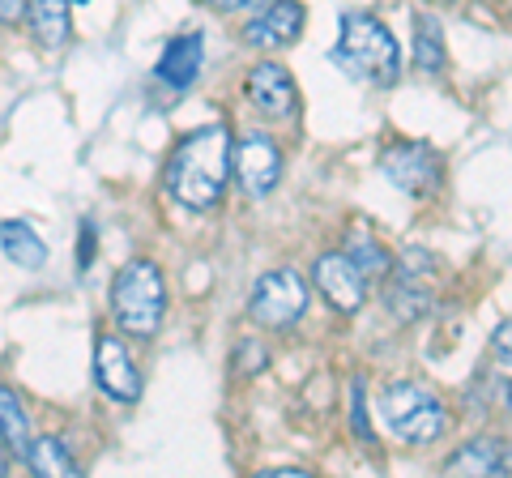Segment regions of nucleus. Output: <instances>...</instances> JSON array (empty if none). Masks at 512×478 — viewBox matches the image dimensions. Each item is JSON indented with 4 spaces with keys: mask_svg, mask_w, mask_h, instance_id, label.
I'll use <instances>...</instances> for the list:
<instances>
[{
    "mask_svg": "<svg viewBox=\"0 0 512 478\" xmlns=\"http://www.w3.org/2000/svg\"><path fill=\"white\" fill-rule=\"evenodd\" d=\"M227 175H231V133L222 124L188 133L167 167L171 193L184 210H210V205H218Z\"/></svg>",
    "mask_w": 512,
    "mask_h": 478,
    "instance_id": "nucleus-1",
    "label": "nucleus"
},
{
    "mask_svg": "<svg viewBox=\"0 0 512 478\" xmlns=\"http://www.w3.org/2000/svg\"><path fill=\"white\" fill-rule=\"evenodd\" d=\"M333 65H342L346 77L372 86H389L402 73V52L389 26L376 22L372 13H346L342 18V39L333 47Z\"/></svg>",
    "mask_w": 512,
    "mask_h": 478,
    "instance_id": "nucleus-2",
    "label": "nucleus"
},
{
    "mask_svg": "<svg viewBox=\"0 0 512 478\" xmlns=\"http://www.w3.org/2000/svg\"><path fill=\"white\" fill-rule=\"evenodd\" d=\"M111 312H116L124 333H133V338H154L158 325H163V312H167L163 269L154 261L124 265L116 274V282H111Z\"/></svg>",
    "mask_w": 512,
    "mask_h": 478,
    "instance_id": "nucleus-3",
    "label": "nucleus"
},
{
    "mask_svg": "<svg viewBox=\"0 0 512 478\" xmlns=\"http://www.w3.org/2000/svg\"><path fill=\"white\" fill-rule=\"evenodd\" d=\"M380 419L397 440H406V444H427V440H436L444 432V406L419 385L384 389Z\"/></svg>",
    "mask_w": 512,
    "mask_h": 478,
    "instance_id": "nucleus-4",
    "label": "nucleus"
},
{
    "mask_svg": "<svg viewBox=\"0 0 512 478\" xmlns=\"http://www.w3.org/2000/svg\"><path fill=\"white\" fill-rule=\"evenodd\" d=\"M303 308H308V286L295 269H274L265 274L261 282L252 286V299H248V312L256 325H269V329H286L295 325Z\"/></svg>",
    "mask_w": 512,
    "mask_h": 478,
    "instance_id": "nucleus-5",
    "label": "nucleus"
},
{
    "mask_svg": "<svg viewBox=\"0 0 512 478\" xmlns=\"http://www.w3.org/2000/svg\"><path fill=\"white\" fill-rule=\"evenodd\" d=\"M231 167H235V175H239V184H244L248 197L274 193V184L282 180V154L265 133H244L239 137V146L231 154Z\"/></svg>",
    "mask_w": 512,
    "mask_h": 478,
    "instance_id": "nucleus-6",
    "label": "nucleus"
},
{
    "mask_svg": "<svg viewBox=\"0 0 512 478\" xmlns=\"http://www.w3.org/2000/svg\"><path fill=\"white\" fill-rule=\"evenodd\" d=\"M384 175L393 188H402L406 197H427L440 188V154L431 146H393L384 154Z\"/></svg>",
    "mask_w": 512,
    "mask_h": 478,
    "instance_id": "nucleus-7",
    "label": "nucleus"
},
{
    "mask_svg": "<svg viewBox=\"0 0 512 478\" xmlns=\"http://www.w3.org/2000/svg\"><path fill=\"white\" fill-rule=\"evenodd\" d=\"M312 278L320 286V295H325L338 312H359L367 304V278L346 252H325V257L316 261Z\"/></svg>",
    "mask_w": 512,
    "mask_h": 478,
    "instance_id": "nucleus-8",
    "label": "nucleus"
},
{
    "mask_svg": "<svg viewBox=\"0 0 512 478\" xmlns=\"http://www.w3.org/2000/svg\"><path fill=\"white\" fill-rule=\"evenodd\" d=\"M384 304L397 321H414V316H423L431 308V291H427V257L419 248H410L402 265H397V274L389 282V291H384Z\"/></svg>",
    "mask_w": 512,
    "mask_h": 478,
    "instance_id": "nucleus-9",
    "label": "nucleus"
},
{
    "mask_svg": "<svg viewBox=\"0 0 512 478\" xmlns=\"http://www.w3.org/2000/svg\"><path fill=\"white\" fill-rule=\"evenodd\" d=\"M248 99L256 111H265L269 120H291L295 107H299V90H295V77L286 73L282 65H256L248 73Z\"/></svg>",
    "mask_w": 512,
    "mask_h": 478,
    "instance_id": "nucleus-10",
    "label": "nucleus"
},
{
    "mask_svg": "<svg viewBox=\"0 0 512 478\" xmlns=\"http://www.w3.org/2000/svg\"><path fill=\"white\" fill-rule=\"evenodd\" d=\"M94 372H99L103 393L116 397V402H137L141 397V376L133 368V355H128L124 342L111 338V333L99 338V350H94Z\"/></svg>",
    "mask_w": 512,
    "mask_h": 478,
    "instance_id": "nucleus-11",
    "label": "nucleus"
},
{
    "mask_svg": "<svg viewBox=\"0 0 512 478\" xmlns=\"http://www.w3.org/2000/svg\"><path fill=\"white\" fill-rule=\"evenodd\" d=\"M303 30V5L299 0H274L265 13H256V18L244 26V39L252 47H286L295 43Z\"/></svg>",
    "mask_w": 512,
    "mask_h": 478,
    "instance_id": "nucleus-12",
    "label": "nucleus"
},
{
    "mask_svg": "<svg viewBox=\"0 0 512 478\" xmlns=\"http://www.w3.org/2000/svg\"><path fill=\"white\" fill-rule=\"evenodd\" d=\"M201 56H205L201 35L171 39L163 60H158V82L171 86V90H188L192 82H197V73H201Z\"/></svg>",
    "mask_w": 512,
    "mask_h": 478,
    "instance_id": "nucleus-13",
    "label": "nucleus"
},
{
    "mask_svg": "<svg viewBox=\"0 0 512 478\" xmlns=\"http://www.w3.org/2000/svg\"><path fill=\"white\" fill-rule=\"evenodd\" d=\"M0 248L18 269H43L47 265V244L35 235L30 222H0Z\"/></svg>",
    "mask_w": 512,
    "mask_h": 478,
    "instance_id": "nucleus-14",
    "label": "nucleus"
},
{
    "mask_svg": "<svg viewBox=\"0 0 512 478\" xmlns=\"http://www.w3.org/2000/svg\"><path fill=\"white\" fill-rule=\"evenodd\" d=\"M448 474H508V449L500 440H474L448 457Z\"/></svg>",
    "mask_w": 512,
    "mask_h": 478,
    "instance_id": "nucleus-15",
    "label": "nucleus"
},
{
    "mask_svg": "<svg viewBox=\"0 0 512 478\" xmlns=\"http://www.w3.org/2000/svg\"><path fill=\"white\" fill-rule=\"evenodd\" d=\"M26 9H30V22H35L43 47L69 43V0H26Z\"/></svg>",
    "mask_w": 512,
    "mask_h": 478,
    "instance_id": "nucleus-16",
    "label": "nucleus"
},
{
    "mask_svg": "<svg viewBox=\"0 0 512 478\" xmlns=\"http://www.w3.org/2000/svg\"><path fill=\"white\" fill-rule=\"evenodd\" d=\"M414 65L423 73H440L448 65V52H444V35H440V22L419 13L414 18Z\"/></svg>",
    "mask_w": 512,
    "mask_h": 478,
    "instance_id": "nucleus-17",
    "label": "nucleus"
},
{
    "mask_svg": "<svg viewBox=\"0 0 512 478\" xmlns=\"http://www.w3.org/2000/svg\"><path fill=\"white\" fill-rule=\"evenodd\" d=\"M26 461H30V470H35V474H47V478H73V474H77V461L69 457L64 440H56V436L30 440Z\"/></svg>",
    "mask_w": 512,
    "mask_h": 478,
    "instance_id": "nucleus-18",
    "label": "nucleus"
},
{
    "mask_svg": "<svg viewBox=\"0 0 512 478\" xmlns=\"http://www.w3.org/2000/svg\"><path fill=\"white\" fill-rule=\"evenodd\" d=\"M0 440L18 457H26V449H30V419L13 389H0Z\"/></svg>",
    "mask_w": 512,
    "mask_h": 478,
    "instance_id": "nucleus-19",
    "label": "nucleus"
},
{
    "mask_svg": "<svg viewBox=\"0 0 512 478\" xmlns=\"http://www.w3.org/2000/svg\"><path fill=\"white\" fill-rule=\"evenodd\" d=\"M346 257L363 269V278H380V274H389V252H384V248L376 244V239H372V235H363V231L350 235Z\"/></svg>",
    "mask_w": 512,
    "mask_h": 478,
    "instance_id": "nucleus-20",
    "label": "nucleus"
},
{
    "mask_svg": "<svg viewBox=\"0 0 512 478\" xmlns=\"http://www.w3.org/2000/svg\"><path fill=\"white\" fill-rule=\"evenodd\" d=\"M350 427H355L359 440H372V423H367V402H363V380H355V389H350Z\"/></svg>",
    "mask_w": 512,
    "mask_h": 478,
    "instance_id": "nucleus-21",
    "label": "nucleus"
},
{
    "mask_svg": "<svg viewBox=\"0 0 512 478\" xmlns=\"http://www.w3.org/2000/svg\"><path fill=\"white\" fill-rule=\"evenodd\" d=\"M94 261V227L90 222H82V239H77V265H90Z\"/></svg>",
    "mask_w": 512,
    "mask_h": 478,
    "instance_id": "nucleus-22",
    "label": "nucleus"
},
{
    "mask_svg": "<svg viewBox=\"0 0 512 478\" xmlns=\"http://www.w3.org/2000/svg\"><path fill=\"white\" fill-rule=\"evenodd\" d=\"M26 18V0H0V22L13 26V22H22Z\"/></svg>",
    "mask_w": 512,
    "mask_h": 478,
    "instance_id": "nucleus-23",
    "label": "nucleus"
},
{
    "mask_svg": "<svg viewBox=\"0 0 512 478\" xmlns=\"http://www.w3.org/2000/svg\"><path fill=\"white\" fill-rule=\"evenodd\" d=\"M248 363H252V368H265V350L248 342V346H244V359H239V372H244V368H248Z\"/></svg>",
    "mask_w": 512,
    "mask_h": 478,
    "instance_id": "nucleus-24",
    "label": "nucleus"
},
{
    "mask_svg": "<svg viewBox=\"0 0 512 478\" xmlns=\"http://www.w3.org/2000/svg\"><path fill=\"white\" fill-rule=\"evenodd\" d=\"M210 9H222V13H235V9H248V5H261V0H205Z\"/></svg>",
    "mask_w": 512,
    "mask_h": 478,
    "instance_id": "nucleus-25",
    "label": "nucleus"
},
{
    "mask_svg": "<svg viewBox=\"0 0 512 478\" xmlns=\"http://www.w3.org/2000/svg\"><path fill=\"white\" fill-rule=\"evenodd\" d=\"M77 5H86V0H77Z\"/></svg>",
    "mask_w": 512,
    "mask_h": 478,
    "instance_id": "nucleus-26",
    "label": "nucleus"
}]
</instances>
